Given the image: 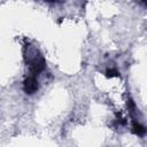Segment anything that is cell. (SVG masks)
I'll list each match as a JSON object with an SVG mask.
<instances>
[{"label":"cell","instance_id":"cell-1","mask_svg":"<svg viewBox=\"0 0 147 147\" xmlns=\"http://www.w3.org/2000/svg\"><path fill=\"white\" fill-rule=\"evenodd\" d=\"M23 56L30 75L38 76L46 69V60L36 46L26 44L23 48Z\"/></svg>","mask_w":147,"mask_h":147},{"label":"cell","instance_id":"cell-2","mask_svg":"<svg viewBox=\"0 0 147 147\" xmlns=\"http://www.w3.org/2000/svg\"><path fill=\"white\" fill-rule=\"evenodd\" d=\"M39 88V83H38V78L37 76H33V75H28L24 80H23V91L31 95V94H34Z\"/></svg>","mask_w":147,"mask_h":147},{"label":"cell","instance_id":"cell-3","mask_svg":"<svg viewBox=\"0 0 147 147\" xmlns=\"http://www.w3.org/2000/svg\"><path fill=\"white\" fill-rule=\"evenodd\" d=\"M132 133L140 138L145 137V134H146V127L136 118L132 119Z\"/></svg>","mask_w":147,"mask_h":147},{"label":"cell","instance_id":"cell-4","mask_svg":"<svg viewBox=\"0 0 147 147\" xmlns=\"http://www.w3.org/2000/svg\"><path fill=\"white\" fill-rule=\"evenodd\" d=\"M106 77L108 78H114V77H119V71L116 68H108L105 72Z\"/></svg>","mask_w":147,"mask_h":147}]
</instances>
